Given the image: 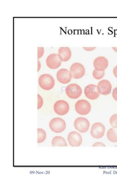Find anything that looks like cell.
<instances>
[{
	"label": "cell",
	"mask_w": 117,
	"mask_h": 176,
	"mask_svg": "<svg viewBox=\"0 0 117 176\" xmlns=\"http://www.w3.org/2000/svg\"><path fill=\"white\" fill-rule=\"evenodd\" d=\"M75 107L77 113L82 115H85L88 114L91 109V106L89 102L84 99L78 101L76 103Z\"/></svg>",
	"instance_id": "cell-4"
},
{
	"label": "cell",
	"mask_w": 117,
	"mask_h": 176,
	"mask_svg": "<svg viewBox=\"0 0 117 176\" xmlns=\"http://www.w3.org/2000/svg\"><path fill=\"white\" fill-rule=\"evenodd\" d=\"M68 142L72 147H79L82 144V136L77 132L72 131L69 133L67 137Z\"/></svg>",
	"instance_id": "cell-11"
},
{
	"label": "cell",
	"mask_w": 117,
	"mask_h": 176,
	"mask_svg": "<svg viewBox=\"0 0 117 176\" xmlns=\"http://www.w3.org/2000/svg\"><path fill=\"white\" fill-rule=\"evenodd\" d=\"M39 84L43 90L49 91L52 89L55 85V80L51 75L43 74L39 78Z\"/></svg>",
	"instance_id": "cell-1"
},
{
	"label": "cell",
	"mask_w": 117,
	"mask_h": 176,
	"mask_svg": "<svg viewBox=\"0 0 117 176\" xmlns=\"http://www.w3.org/2000/svg\"><path fill=\"white\" fill-rule=\"evenodd\" d=\"M74 126L76 129L80 133H86L89 130L90 122L87 118L80 117L76 119Z\"/></svg>",
	"instance_id": "cell-6"
},
{
	"label": "cell",
	"mask_w": 117,
	"mask_h": 176,
	"mask_svg": "<svg viewBox=\"0 0 117 176\" xmlns=\"http://www.w3.org/2000/svg\"><path fill=\"white\" fill-rule=\"evenodd\" d=\"M49 127L53 132L56 133H62L66 128V123L62 118H53L50 121Z\"/></svg>",
	"instance_id": "cell-2"
},
{
	"label": "cell",
	"mask_w": 117,
	"mask_h": 176,
	"mask_svg": "<svg viewBox=\"0 0 117 176\" xmlns=\"http://www.w3.org/2000/svg\"><path fill=\"white\" fill-rule=\"evenodd\" d=\"M107 137L112 142H117V128L110 129L107 133Z\"/></svg>",
	"instance_id": "cell-17"
},
{
	"label": "cell",
	"mask_w": 117,
	"mask_h": 176,
	"mask_svg": "<svg viewBox=\"0 0 117 176\" xmlns=\"http://www.w3.org/2000/svg\"><path fill=\"white\" fill-rule=\"evenodd\" d=\"M93 147H105V145L104 143L101 142H98L96 143H95L92 145Z\"/></svg>",
	"instance_id": "cell-23"
},
{
	"label": "cell",
	"mask_w": 117,
	"mask_h": 176,
	"mask_svg": "<svg viewBox=\"0 0 117 176\" xmlns=\"http://www.w3.org/2000/svg\"><path fill=\"white\" fill-rule=\"evenodd\" d=\"M41 69V63L40 61H38V72H39V70Z\"/></svg>",
	"instance_id": "cell-27"
},
{
	"label": "cell",
	"mask_w": 117,
	"mask_h": 176,
	"mask_svg": "<svg viewBox=\"0 0 117 176\" xmlns=\"http://www.w3.org/2000/svg\"><path fill=\"white\" fill-rule=\"evenodd\" d=\"M54 110L57 115H64L69 112V105L64 100H58L54 105Z\"/></svg>",
	"instance_id": "cell-7"
},
{
	"label": "cell",
	"mask_w": 117,
	"mask_h": 176,
	"mask_svg": "<svg viewBox=\"0 0 117 176\" xmlns=\"http://www.w3.org/2000/svg\"><path fill=\"white\" fill-rule=\"evenodd\" d=\"M58 56L62 62H67L71 57V49L68 47H61L58 51Z\"/></svg>",
	"instance_id": "cell-15"
},
{
	"label": "cell",
	"mask_w": 117,
	"mask_h": 176,
	"mask_svg": "<svg viewBox=\"0 0 117 176\" xmlns=\"http://www.w3.org/2000/svg\"><path fill=\"white\" fill-rule=\"evenodd\" d=\"M93 65L96 70L99 72L104 71L108 67V61L105 57H98L94 61Z\"/></svg>",
	"instance_id": "cell-14"
},
{
	"label": "cell",
	"mask_w": 117,
	"mask_h": 176,
	"mask_svg": "<svg viewBox=\"0 0 117 176\" xmlns=\"http://www.w3.org/2000/svg\"><path fill=\"white\" fill-rule=\"evenodd\" d=\"M70 72L66 69H61L57 73V79L58 81L62 84H66L71 81L72 79Z\"/></svg>",
	"instance_id": "cell-9"
},
{
	"label": "cell",
	"mask_w": 117,
	"mask_h": 176,
	"mask_svg": "<svg viewBox=\"0 0 117 176\" xmlns=\"http://www.w3.org/2000/svg\"><path fill=\"white\" fill-rule=\"evenodd\" d=\"M83 49L87 51H93L94 49H96V47H90V48H88V47H83Z\"/></svg>",
	"instance_id": "cell-25"
},
{
	"label": "cell",
	"mask_w": 117,
	"mask_h": 176,
	"mask_svg": "<svg viewBox=\"0 0 117 176\" xmlns=\"http://www.w3.org/2000/svg\"><path fill=\"white\" fill-rule=\"evenodd\" d=\"M44 54V48L43 47L38 48V59L41 58Z\"/></svg>",
	"instance_id": "cell-22"
},
{
	"label": "cell",
	"mask_w": 117,
	"mask_h": 176,
	"mask_svg": "<svg viewBox=\"0 0 117 176\" xmlns=\"http://www.w3.org/2000/svg\"><path fill=\"white\" fill-rule=\"evenodd\" d=\"M110 123L113 128H117V114H115L111 116L110 118Z\"/></svg>",
	"instance_id": "cell-20"
},
{
	"label": "cell",
	"mask_w": 117,
	"mask_h": 176,
	"mask_svg": "<svg viewBox=\"0 0 117 176\" xmlns=\"http://www.w3.org/2000/svg\"><path fill=\"white\" fill-rule=\"evenodd\" d=\"M85 94L86 97L91 100H95L99 97V93L98 91L97 86L89 84L85 88Z\"/></svg>",
	"instance_id": "cell-12"
},
{
	"label": "cell",
	"mask_w": 117,
	"mask_h": 176,
	"mask_svg": "<svg viewBox=\"0 0 117 176\" xmlns=\"http://www.w3.org/2000/svg\"><path fill=\"white\" fill-rule=\"evenodd\" d=\"M97 89L99 94L106 96L111 93L112 85L111 83L107 80H102L99 82Z\"/></svg>",
	"instance_id": "cell-13"
},
{
	"label": "cell",
	"mask_w": 117,
	"mask_h": 176,
	"mask_svg": "<svg viewBox=\"0 0 117 176\" xmlns=\"http://www.w3.org/2000/svg\"><path fill=\"white\" fill-rule=\"evenodd\" d=\"M82 92L81 87L76 84H70L65 89L66 94L71 99H78L82 95Z\"/></svg>",
	"instance_id": "cell-3"
},
{
	"label": "cell",
	"mask_w": 117,
	"mask_h": 176,
	"mask_svg": "<svg viewBox=\"0 0 117 176\" xmlns=\"http://www.w3.org/2000/svg\"><path fill=\"white\" fill-rule=\"evenodd\" d=\"M70 72L72 77L74 79H80L85 73V70L83 65L79 63L73 64L70 67Z\"/></svg>",
	"instance_id": "cell-5"
},
{
	"label": "cell",
	"mask_w": 117,
	"mask_h": 176,
	"mask_svg": "<svg viewBox=\"0 0 117 176\" xmlns=\"http://www.w3.org/2000/svg\"><path fill=\"white\" fill-rule=\"evenodd\" d=\"M52 145L53 147H67V144L65 139L61 136H56L52 140Z\"/></svg>",
	"instance_id": "cell-16"
},
{
	"label": "cell",
	"mask_w": 117,
	"mask_h": 176,
	"mask_svg": "<svg viewBox=\"0 0 117 176\" xmlns=\"http://www.w3.org/2000/svg\"><path fill=\"white\" fill-rule=\"evenodd\" d=\"M105 131V127L102 123L97 122L92 125L90 134L92 137L96 139L103 137Z\"/></svg>",
	"instance_id": "cell-8"
},
{
	"label": "cell",
	"mask_w": 117,
	"mask_h": 176,
	"mask_svg": "<svg viewBox=\"0 0 117 176\" xmlns=\"http://www.w3.org/2000/svg\"><path fill=\"white\" fill-rule=\"evenodd\" d=\"M105 75V72L102 71V72H99L98 70H94L93 72V76L95 79L97 80H100L102 79L104 77Z\"/></svg>",
	"instance_id": "cell-19"
},
{
	"label": "cell",
	"mask_w": 117,
	"mask_h": 176,
	"mask_svg": "<svg viewBox=\"0 0 117 176\" xmlns=\"http://www.w3.org/2000/svg\"><path fill=\"white\" fill-rule=\"evenodd\" d=\"M113 72L114 75L117 78V66H116L114 68Z\"/></svg>",
	"instance_id": "cell-26"
},
{
	"label": "cell",
	"mask_w": 117,
	"mask_h": 176,
	"mask_svg": "<svg viewBox=\"0 0 117 176\" xmlns=\"http://www.w3.org/2000/svg\"><path fill=\"white\" fill-rule=\"evenodd\" d=\"M46 63L48 67L51 69H57L62 64V61L58 54H51L46 58Z\"/></svg>",
	"instance_id": "cell-10"
},
{
	"label": "cell",
	"mask_w": 117,
	"mask_h": 176,
	"mask_svg": "<svg viewBox=\"0 0 117 176\" xmlns=\"http://www.w3.org/2000/svg\"><path fill=\"white\" fill-rule=\"evenodd\" d=\"M112 96L113 97V99L117 101V87L113 90L112 93Z\"/></svg>",
	"instance_id": "cell-24"
},
{
	"label": "cell",
	"mask_w": 117,
	"mask_h": 176,
	"mask_svg": "<svg viewBox=\"0 0 117 176\" xmlns=\"http://www.w3.org/2000/svg\"><path fill=\"white\" fill-rule=\"evenodd\" d=\"M112 49L115 51L116 52H117V48H112Z\"/></svg>",
	"instance_id": "cell-28"
},
{
	"label": "cell",
	"mask_w": 117,
	"mask_h": 176,
	"mask_svg": "<svg viewBox=\"0 0 117 176\" xmlns=\"http://www.w3.org/2000/svg\"><path fill=\"white\" fill-rule=\"evenodd\" d=\"M46 138V133L43 129H38V143H42Z\"/></svg>",
	"instance_id": "cell-18"
},
{
	"label": "cell",
	"mask_w": 117,
	"mask_h": 176,
	"mask_svg": "<svg viewBox=\"0 0 117 176\" xmlns=\"http://www.w3.org/2000/svg\"><path fill=\"white\" fill-rule=\"evenodd\" d=\"M43 99L39 94H38V109H40L43 105Z\"/></svg>",
	"instance_id": "cell-21"
}]
</instances>
